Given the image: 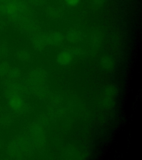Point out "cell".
<instances>
[{"instance_id": "obj_2", "label": "cell", "mask_w": 142, "mask_h": 160, "mask_svg": "<svg viewBox=\"0 0 142 160\" xmlns=\"http://www.w3.org/2000/svg\"><path fill=\"white\" fill-rule=\"evenodd\" d=\"M6 10L8 14H13L16 12L17 10V6L14 3H9L6 6Z\"/></svg>"}, {"instance_id": "obj_1", "label": "cell", "mask_w": 142, "mask_h": 160, "mask_svg": "<svg viewBox=\"0 0 142 160\" xmlns=\"http://www.w3.org/2000/svg\"><path fill=\"white\" fill-rule=\"evenodd\" d=\"M9 104L10 106L13 108L17 109L20 108L21 105V101L16 96H12L9 100Z\"/></svg>"}, {"instance_id": "obj_4", "label": "cell", "mask_w": 142, "mask_h": 160, "mask_svg": "<svg viewBox=\"0 0 142 160\" xmlns=\"http://www.w3.org/2000/svg\"><path fill=\"white\" fill-rule=\"evenodd\" d=\"M94 1H95V3H98V4H99L102 2V0H94Z\"/></svg>"}, {"instance_id": "obj_3", "label": "cell", "mask_w": 142, "mask_h": 160, "mask_svg": "<svg viewBox=\"0 0 142 160\" xmlns=\"http://www.w3.org/2000/svg\"><path fill=\"white\" fill-rule=\"evenodd\" d=\"M80 0H66V2L71 6H75L80 2Z\"/></svg>"}]
</instances>
